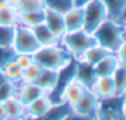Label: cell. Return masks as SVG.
<instances>
[{"mask_svg": "<svg viewBox=\"0 0 126 120\" xmlns=\"http://www.w3.org/2000/svg\"><path fill=\"white\" fill-rule=\"evenodd\" d=\"M92 34L98 45L105 48L113 54L118 51L125 40V33L121 22L111 18H107Z\"/></svg>", "mask_w": 126, "mask_h": 120, "instance_id": "1", "label": "cell"}, {"mask_svg": "<svg viewBox=\"0 0 126 120\" xmlns=\"http://www.w3.org/2000/svg\"><path fill=\"white\" fill-rule=\"evenodd\" d=\"M34 63L42 69L60 70L66 66L74 58L61 45V43L49 47H41L34 54Z\"/></svg>", "mask_w": 126, "mask_h": 120, "instance_id": "2", "label": "cell"}, {"mask_svg": "<svg viewBox=\"0 0 126 120\" xmlns=\"http://www.w3.org/2000/svg\"><path fill=\"white\" fill-rule=\"evenodd\" d=\"M60 43L75 60H81L84 53L97 44L93 34L87 33L83 30L65 33L60 39Z\"/></svg>", "mask_w": 126, "mask_h": 120, "instance_id": "3", "label": "cell"}, {"mask_svg": "<svg viewBox=\"0 0 126 120\" xmlns=\"http://www.w3.org/2000/svg\"><path fill=\"white\" fill-rule=\"evenodd\" d=\"M83 31L93 33L107 18H109L107 6L103 0H91L83 7Z\"/></svg>", "mask_w": 126, "mask_h": 120, "instance_id": "4", "label": "cell"}, {"mask_svg": "<svg viewBox=\"0 0 126 120\" xmlns=\"http://www.w3.org/2000/svg\"><path fill=\"white\" fill-rule=\"evenodd\" d=\"M95 120H126L124 114V94H115L113 97L100 99Z\"/></svg>", "mask_w": 126, "mask_h": 120, "instance_id": "5", "label": "cell"}, {"mask_svg": "<svg viewBox=\"0 0 126 120\" xmlns=\"http://www.w3.org/2000/svg\"><path fill=\"white\" fill-rule=\"evenodd\" d=\"M12 48L16 53L34 54L41 48V45L36 38L32 28L18 23L15 27V38H14Z\"/></svg>", "mask_w": 126, "mask_h": 120, "instance_id": "6", "label": "cell"}, {"mask_svg": "<svg viewBox=\"0 0 126 120\" xmlns=\"http://www.w3.org/2000/svg\"><path fill=\"white\" fill-rule=\"evenodd\" d=\"M76 69H77V60L72 59L66 66H64L63 69H60L58 71L56 83H55L53 91L48 94L53 104L63 102V93H64L65 88L67 87V85L71 81L76 79Z\"/></svg>", "mask_w": 126, "mask_h": 120, "instance_id": "7", "label": "cell"}, {"mask_svg": "<svg viewBox=\"0 0 126 120\" xmlns=\"http://www.w3.org/2000/svg\"><path fill=\"white\" fill-rule=\"evenodd\" d=\"M98 102H99V99L97 98L94 92L91 89H86L82 97L79 99V102L72 107V112H75L80 115L94 118L97 109H98Z\"/></svg>", "mask_w": 126, "mask_h": 120, "instance_id": "8", "label": "cell"}, {"mask_svg": "<svg viewBox=\"0 0 126 120\" xmlns=\"http://www.w3.org/2000/svg\"><path fill=\"white\" fill-rule=\"evenodd\" d=\"M53 105L48 93H44L33 102L26 105V120H36L43 114L47 113V110Z\"/></svg>", "mask_w": 126, "mask_h": 120, "instance_id": "9", "label": "cell"}, {"mask_svg": "<svg viewBox=\"0 0 126 120\" xmlns=\"http://www.w3.org/2000/svg\"><path fill=\"white\" fill-rule=\"evenodd\" d=\"M44 23L45 26L60 39L66 33L65 28V22H64V15L56 11H51L45 9V17H44Z\"/></svg>", "mask_w": 126, "mask_h": 120, "instance_id": "10", "label": "cell"}, {"mask_svg": "<svg viewBox=\"0 0 126 120\" xmlns=\"http://www.w3.org/2000/svg\"><path fill=\"white\" fill-rule=\"evenodd\" d=\"M76 79L82 82L87 89H93L98 76L94 71V68L82 60H77V69H76Z\"/></svg>", "mask_w": 126, "mask_h": 120, "instance_id": "11", "label": "cell"}, {"mask_svg": "<svg viewBox=\"0 0 126 120\" xmlns=\"http://www.w3.org/2000/svg\"><path fill=\"white\" fill-rule=\"evenodd\" d=\"M44 93L45 92L43 91L39 86H37L36 83H23V82H20L18 92H17L16 97L26 107L27 104H30L31 102H33L34 99H37L38 97H41Z\"/></svg>", "mask_w": 126, "mask_h": 120, "instance_id": "12", "label": "cell"}, {"mask_svg": "<svg viewBox=\"0 0 126 120\" xmlns=\"http://www.w3.org/2000/svg\"><path fill=\"white\" fill-rule=\"evenodd\" d=\"M64 22L66 33L83 30V9L72 7L71 10H69L66 14H64Z\"/></svg>", "mask_w": 126, "mask_h": 120, "instance_id": "13", "label": "cell"}, {"mask_svg": "<svg viewBox=\"0 0 126 120\" xmlns=\"http://www.w3.org/2000/svg\"><path fill=\"white\" fill-rule=\"evenodd\" d=\"M86 89L87 88L84 87V85L82 82H80L77 79L72 80L67 85V87L65 88V91L63 93V102H65L69 105L74 107L79 102V99L82 97V94L84 93Z\"/></svg>", "mask_w": 126, "mask_h": 120, "instance_id": "14", "label": "cell"}, {"mask_svg": "<svg viewBox=\"0 0 126 120\" xmlns=\"http://www.w3.org/2000/svg\"><path fill=\"white\" fill-rule=\"evenodd\" d=\"M92 91L94 92V94L99 101L115 96V83L113 80V76L98 77Z\"/></svg>", "mask_w": 126, "mask_h": 120, "instance_id": "15", "label": "cell"}, {"mask_svg": "<svg viewBox=\"0 0 126 120\" xmlns=\"http://www.w3.org/2000/svg\"><path fill=\"white\" fill-rule=\"evenodd\" d=\"M119 65L120 64H119L116 55L110 53L105 58H103L98 64H95L93 68L98 77H105V76H113L114 71L116 70Z\"/></svg>", "mask_w": 126, "mask_h": 120, "instance_id": "16", "label": "cell"}, {"mask_svg": "<svg viewBox=\"0 0 126 120\" xmlns=\"http://www.w3.org/2000/svg\"><path fill=\"white\" fill-rule=\"evenodd\" d=\"M44 17H45V9L23 11V12H18V23L33 28L44 22Z\"/></svg>", "mask_w": 126, "mask_h": 120, "instance_id": "17", "label": "cell"}, {"mask_svg": "<svg viewBox=\"0 0 126 120\" xmlns=\"http://www.w3.org/2000/svg\"><path fill=\"white\" fill-rule=\"evenodd\" d=\"M36 38L38 40L41 47H49V45H55L60 43V38L58 36H55L43 22L41 25L36 26L32 28Z\"/></svg>", "mask_w": 126, "mask_h": 120, "instance_id": "18", "label": "cell"}, {"mask_svg": "<svg viewBox=\"0 0 126 120\" xmlns=\"http://www.w3.org/2000/svg\"><path fill=\"white\" fill-rule=\"evenodd\" d=\"M71 112H72V107L65 102H61V103L53 104L47 110L45 114H43L42 117H39L36 120H64Z\"/></svg>", "mask_w": 126, "mask_h": 120, "instance_id": "19", "label": "cell"}, {"mask_svg": "<svg viewBox=\"0 0 126 120\" xmlns=\"http://www.w3.org/2000/svg\"><path fill=\"white\" fill-rule=\"evenodd\" d=\"M58 71L59 70H50V69H42L38 79L36 80V85L39 86L45 93H50L56 83L58 79Z\"/></svg>", "mask_w": 126, "mask_h": 120, "instance_id": "20", "label": "cell"}, {"mask_svg": "<svg viewBox=\"0 0 126 120\" xmlns=\"http://www.w3.org/2000/svg\"><path fill=\"white\" fill-rule=\"evenodd\" d=\"M9 118L12 119H26V107L21 103V101L15 96L4 102Z\"/></svg>", "mask_w": 126, "mask_h": 120, "instance_id": "21", "label": "cell"}, {"mask_svg": "<svg viewBox=\"0 0 126 120\" xmlns=\"http://www.w3.org/2000/svg\"><path fill=\"white\" fill-rule=\"evenodd\" d=\"M108 54H110L109 50H107L105 48H103V47L95 44V45H93L92 48H89V49L84 53V55L82 56L81 60L84 61V63H87V64H89V65H92V66H94V65L98 64L103 58H105Z\"/></svg>", "mask_w": 126, "mask_h": 120, "instance_id": "22", "label": "cell"}, {"mask_svg": "<svg viewBox=\"0 0 126 120\" xmlns=\"http://www.w3.org/2000/svg\"><path fill=\"white\" fill-rule=\"evenodd\" d=\"M5 79L7 81H11L14 83H20L22 80V74H23V70L17 65V63L14 60L9 61L2 69H1Z\"/></svg>", "mask_w": 126, "mask_h": 120, "instance_id": "23", "label": "cell"}, {"mask_svg": "<svg viewBox=\"0 0 126 120\" xmlns=\"http://www.w3.org/2000/svg\"><path fill=\"white\" fill-rule=\"evenodd\" d=\"M44 7L60 14H66L69 10L75 7L74 0H43Z\"/></svg>", "mask_w": 126, "mask_h": 120, "instance_id": "24", "label": "cell"}, {"mask_svg": "<svg viewBox=\"0 0 126 120\" xmlns=\"http://www.w3.org/2000/svg\"><path fill=\"white\" fill-rule=\"evenodd\" d=\"M103 2L107 6L109 18L119 21L124 9L126 7V0H103Z\"/></svg>", "mask_w": 126, "mask_h": 120, "instance_id": "25", "label": "cell"}, {"mask_svg": "<svg viewBox=\"0 0 126 120\" xmlns=\"http://www.w3.org/2000/svg\"><path fill=\"white\" fill-rule=\"evenodd\" d=\"M18 25V11L16 7L7 6L0 10V26H16Z\"/></svg>", "mask_w": 126, "mask_h": 120, "instance_id": "26", "label": "cell"}, {"mask_svg": "<svg viewBox=\"0 0 126 120\" xmlns=\"http://www.w3.org/2000/svg\"><path fill=\"white\" fill-rule=\"evenodd\" d=\"M115 83V94H124L126 91V66L119 65L113 74Z\"/></svg>", "mask_w": 126, "mask_h": 120, "instance_id": "27", "label": "cell"}, {"mask_svg": "<svg viewBox=\"0 0 126 120\" xmlns=\"http://www.w3.org/2000/svg\"><path fill=\"white\" fill-rule=\"evenodd\" d=\"M18 85L20 83H14L11 81H4L0 85V102L4 103L11 97L17 96L18 92Z\"/></svg>", "mask_w": 126, "mask_h": 120, "instance_id": "28", "label": "cell"}, {"mask_svg": "<svg viewBox=\"0 0 126 120\" xmlns=\"http://www.w3.org/2000/svg\"><path fill=\"white\" fill-rule=\"evenodd\" d=\"M16 26H0V47L12 48Z\"/></svg>", "mask_w": 126, "mask_h": 120, "instance_id": "29", "label": "cell"}, {"mask_svg": "<svg viewBox=\"0 0 126 120\" xmlns=\"http://www.w3.org/2000/svg\"><path fill=\"white\" fill-rule=\"evenodd\" d=\"M41 71H42V68L34 63V64H33L32 66H30L28 69L23 70L21 82H23V83H34L36 80L38 79Z\"/></svg>", "mask_w": 126, "mask_h": 120, "instance_id": "30", "label": "cell"}, {"mask_svg": "<svg viewBox=\"0 0 126 120\" xmlns=\"http://www.w3.org/2000/svg\"><path fill=\"white\" fill-rule=\"evenodd\" d=\"M39 9H45L43 0H21V2L16 6V10L18 12L39 10Z\"/></svg>", "mask_w": 126, "mask_h": 120, "instance_id": "31", "label": "cell"}, {"mask_svg": "<svg viewBox=\"0 0 126 120\" xmlns=\"http://www.w3.org/2000/svg\"><path fill=\"white\" fill-rule=\"evenodd\" d=\"M15 61L17 63V65L22 69L26 70L30 66H32L34 64V58L33 54H27V53H16L15 55Z\"/></svg>", "mask_w": 126, "mask_h": 120, "instance_id": "32", "label": "cell"}, {"mask_svg": "<svg viewBox=\"0 0 126 120\" xmlns=\"http://www.w3.org/2000/svg\"><path fill=\"white\" fill-rule=\"evenodd\" d=\"M16 51L14 50V48H4L0 47V70L11 60L15 59Z\"/></svg>", "mask_w": 126, "mask_h": 120, "instance_id": "33", "label": "cell"}, {"mask_svg": "<svg viewBox=\"0 0 126 120\" xmlns=\"http://www.w3.org/2000/svg\"><path fill=\"white\" fill-rule=\"evenodd\" d=\"M115 55L119 60V64L126 66V38L123 42V44L120 45V48L118 49V51L115 53Z\"/></svg>", "mask_w": 126, "mask_h": 120, "instance_id": "34", "label": "cell"}, {"mask_svg": "<svg viewBox=\"0 0 126 120\" xmlns=\"http://www.w3.org/2000/svg\"><path fill=\"white\" fill-rule=\"evenodd\" d=\"M64 120H94V118H91V117H84V115H80L75 112H71Z\"/></svg>", "mask_w": 126, "mask_h": 120, "instance_id": "35", "label": "cell"}, {"mask_svg": "<svg viewBox=\"0 0 126 120\" xmlns=\"http://www.w3.org/2000/svg\"><path fill=\"white\" fill-rule=\"evenodd\" d=\"M9 118L7 115V110H6V107L4 103L0 102V120H6Z\"/></svg>", "mask_w": 126, "mask_h": 120, "instance_id": "36", "label": "cell"}, {"mask_svg": "<svg viewBox=\"0 0 126 120\" xmlns=\"http://www.w3.org/2000/svg\"><path fill=\"white\" fill-rule=\"evenodd\" d=\"M89 1L91 0H74V4H75V7H83Z\"/></svg>", "mask_w": 126, "mask_h": 120, "instance_id": "37", "label": "cell"}, {"mask_svg": "<svg viewBox=\"0 0 126 120\" xmlns=\"http://www.w3.org/2000/svg\"><path fill=\"white\" fill-rule=\"evenodd\" d=\"M7 1H9V5L12 6V7H16L21 2V0H7Z\"/></svg>", "mask_w": 126, "mask_h": 120, "instance_id": "38", "label": "cell"}, {"mask_svg": "<svg viewBox=\"0 0 126 120\" xmlns=\"http://www.w3.org/2000/svg\"><path fill=\"white\" fill-rule=\"evenodd\" d=\"M7 6H10L7 0H0V10H1V9H5V7H7Z\"/></svg>", "mask_w": 126, "mask_h": 120, "instance_id": "39", "label": "cell"}, {"mask_svg": "<svg viewBox=\"0 0 126 120\" xmlns=\"http://www.w3.org/2000/svg\"><path fill=\"white\" fill-rule=\"evenodd\" d=\"M124 20H126V7L124 9V11H123V14H121L120 18H119V22H120V21H124Z\"/></svg>", "mask_w": 126, "mask_h": 120, "instance_id": "40", "label": "cell"}, {"mask_svg": "<svg viewBox=\"0 0 126 120\" xmlns=\"http://www.w3.org/2000/svg\"><path fill=\"white\" fill-rule=\"evenodd\" d=\"M124 114H125V119H126V91L124 93Z\"/></svg>", "mask_w": 126, "mask_h": 120, "instance_id": "41", "label": "cell"}, {"mask_svg": "<svg viewBox=\"0 0 126 120\" xmlns=\"http://www.w3.org/2000/svg\"><path fill=\"white\" fill-rule=\"evenodd\" d=\"M4 81H6V79H5V76H4V74H2V71L0 70V85L4 82Z\"/></svg>", "mask_w": 126, "mask_h": 120, "instance_id": "42", "label": "cell"}, {"mask_svg": "<svg viewBox=\"0 0 126 120\" xmlns=\"http://www.w3.org/2000/svg\"><path fill=\"white\" fill-rule=\"evenodd\" d=\"M121 22V25H123V28H124V33H125V38H126V20L124 21H120Z\"/></svg>", "mask_w": 126, "mask_h": 120, "instance_id": "43", "label": "cell"}, {"mask_svg": "<svg viewBox=\"0 0 126 120\" xmlns=\"http://www.w3.org/2000/svg\"><path fill=\"white\" fill-rule=\"evenodd\" d=\"M6 120H26V119H12V118H7Z\"/></svg>", "mask_w": 126, "mask_h": 120, "instance_id": "44", "label": "cell"}, {"mask_svg": "<svg viewBox=\"0 0 126 120\" xmlns=\"http://www.w3.org/2000/svg\"><path fill=\"white\" fill-rule=\"evenodd\" d=\"M94 120H95V119H94Z\"/></svg>", "mask_w": 126, "mask_h": 120, "instance_id": "45", "label": "cell"}]
</instances>
